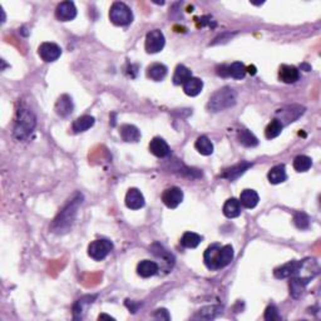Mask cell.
I'll return each instance as SVG.
<instances>
[{"mask_svg":"<svg viewBox=\"0 0 321 321\" xmlns=\"http://www.w3.org/2000/svg\"><path fill=\"white\" fill-rule=\"evenodd\" d=\"M82 203V196L77 195V198H73L72 201H69L68 205L61 211L58 216L56 217L54 222L52 225L53 232L57 234H63L67 232L73 225L74 220L77 216V211H78L79 205Z\"/></svg>","mask_w":321,"mask_h":321,"instance_id":"1","label":"cell"},{"mask_svg":"<svg viewBox=\"0 0 321 321\" xmlns=\"http://www.w3.org/2000/svg\"><path fill=\"white\" fill-rule=\"evenodd\" d=\"M35 124H37V118H35L34 113L29 108L21 107L20 109H18V113H16V121L15 126H14V137L19 141L28 138L33 132V129L35 128Z\"/></svg>","mask_w":321,"mask_h":321,"instance_id":"2","label":"cell"},{"mask_svg":"<svg viewBox=\"0 0 321 321\" xmlns=\"http://www.w3.org/2000/svg\"><path fill=\"white\" fill-rule=\"evenodd\" d=\"M236 93L229 87H224L211 95L207 108L210 112H221L236 104Z\"/></svg>","mask_w":321,"mask_h":321,"instance_id":"3","label":"cell"},{"mask_svg":"<svg viewBox=\"0 0 321 321\" xmlns=\"http://www.w3.org/2000/svg\"><path fill=\"white\" fill-rule=\"evenodd\" d=\"M109 19H111V21L114 25H128L133 20V13H132L131 8L127 4L116 1L111 6V10H109Z\"/></svg>","mask_w":321,"mask_h":321,"instance_id":"4","label":"cell"},{"mask_svg":"<svg viewBox=\"0 0 321 321\" xmlns=\"http://www.w3.org/2000/svg\"><path fill=\"white\" fill-rule=\"evenodd\" d=\"M113 250V243L108 240H95L88 246V255L95 261L104 260Z\"/></svg>","mask_w":321,"mask_h":321,"instance_id":"5","label":"cell"},{"mask_svg":"<svg viewBox=\"0 0 321 321\" xmlns=\"http://www.w3.org/2000/svg\"><path fill=\"white\" fill-rule=\"evenodd\" d=\"M164 43H166V39H164L163 33L158 29L151 30L146 37V50L150 54H155L163 49Z\"/></svg>","mask_w":321,"mask_h":321,"instance_id":"6","label":"cell"},{"mask_svg":"<svg viewBox=\"0 0 321 321\" xmlns=\"http://www.w3.org/2000/svg\"><path fill=\"white\" fill-rule=\"evenodd\" d=\"M38 54L44 62L52 63V62H56L62 56V49L56 43L47 42L40 44V47L38 48Z\"/></svg>","mask_w":321,"mask_h":321,"instance_id":"7","label":"cell"},{"mask_svg":"<svg viewBox=\"0 0 321 321\" xmlns=\"http://www.w3.org/2000/svg\"><path fill=\"white\" fill-rule=\"evenodd\" d=\"M162 201L168 208H177L183 201V191L179 187H169L162 193Z\"/></svg>","mask_w":321,"mask_h":321,"instance_id":"8","label":"cell"},{"mask_svg":"<svg viewBox=\"0 0 321 321\" xmlns=\"http://www.w3.org/2000/svg\"><path fill=\"white\" fill-rule=\"evenodd\" d=\"M303 265H304V261H296V260L290 261V262L285 263V265L275 269L274 275L276 279H286V277H291L300 271Z\"/></svg>","mask_w":321,"mask_h":321,"instance_id":"9","label":"cell"},{"mask_svg":"<svg viewBox=\"0 0 321 321\" xmlns=\"http://www.w3.org/2000/svg\"><path fill=\"white\" fill-rule=\"evenodd\" d=\"M56 16L61 21H71L77 16V8L73 1H62L56 9Z\"/></svg>","mask_w":321,"mask_h":321,"instance_id":"10","label":"cell"},{"mask_svg":"<svg viewBox=\"0 0 321 321\" xmlns=\"http://www.w3.org/2000/svg\"><path fill=\"white\" fill-rule=\"evenodd\" d=\"M232 260H234V247L231 245L221 246L215 261V269H224L231 263Z\"/></svg>","mask_w":321,"mask_h":321,"instance_id":"11","label":"cell"},{"mask_svg":"<svg viewBox=\"0 0 321 321\" xmlns=\"http://www.w3.org/2000/svg\"><path fill=\"white\" fill-rule=\"evenodd\" d=\"M279 78L281 82L286 83V84H292L300 79V72L296 67L282 64L279 69Z\"/></svg>","mask_w":321,"mask_h":321,"instance_id":"12","label":"cell"},{"mask_svg":"<svg viewBox=\"0 0 321 321\" xmlns=\"http://www.w3.org/2000/svg\"><path fill=\"white\" fill-rule=\"evenodd\" d=\"M126 206L131 210H140L145 206V197L137 188H131L126 195Z\"/></svg>","mask_w":321,"mask_h":321,"instance_id":"13","label":"cell"},{"mask_svg":"<svg viewBox=\"0 0 321 321\" xmlns=\"http://www.w3.org/2000/svg\"><path fill=\"white\" fill-rule=\"evenodd\" d=\"M150 151L153 156L158 158H164L169 155L171 150L166 141L160 137H155L150 143Z\"/></svg>","mask_w":321,"mask_h":321,"instance_id":"14","label":"cell"},{"mask_svg":"<svg viewBox=\"0 0 321 321\" xmlns=\"http://www.w3.org/2000/svg\"><path fill=\"white\" fill-rule=\"evenodd\" d=\"M250 167H252V163H250V162H241V163H237L235 166L230 167V168L225 169L221 177L229 179V181H235L240 176H242Z\"/></svg>","mask_w":321,"mask_h":321,"instance_id":"15","label":"cell"},{"mask_svg":"<svg viewBox=\"0 0 321 321\" xmlns=\"http://www.w3.org/2000/svg\"><path fill=\"white\" fill-rule=\"evenodd\" d=\"M73 100L68 94L61 95L56 103V112L61 117H68L73 112Z\"/></svg>","mask_w":321,"mask_h":321,"instance_id":"16","label":"cell"},{"mask_svg":"<svg viewBox=\"0 0 321 321\" xmlns=\"http://www.w3.org/2000/svg\"><path fill=\"white\" fill-rule=\"evenodd\" d=\"M304 113V108L300 105H291L287 107V109H280L276 112V116H280L279 121H286V122H294L300 117V114Z\"/></svg>","mask_w":321,"mask_h":321,"instance_id":"17","label":"cell"},{"mask_svg":"<svg viewBox=\"0 0 321 321\" xmlns=\"http://www.w3.org/2000/svg\"><path fill=\"white\" fill-rule=\"evenodd\" d=\"M119 133H121V137L124 142L136 143L141 140L140 129L136 126H132V124H123L121 127Z\"/></svg>","mask_w":321,"mask_h":321,"instance_id":"18","label":"cell"},{"mask_svg":"<svg viewBox=\"0 0 321 321\" xmlns=\"http://www.w3.org/2000/svg\"><path fill=\"white\" fill-rule=\"evenodd\" d=\"M313 277H296V279H291L290 280V294H291L292 298L298 299L299 296L301 295L305 290V286L311 281Z\"/></svg>","mask_w":321,"mask_h":321,"instance_id":"19","label":"cell"},{"mask_svg":"<svg viewBox=\"0 0 321 321\" xmlns=\"http://www.w3.org/2000/svg\"><path fill=\"white\" fill-rule=\"evenodd\" d=\"M157 272H158V265L151 260H143L137 265V274L140 275L141 277L147 279V277L155 276Z\"/></svg>","mask_w":321,"mask_h":321,"instance_id":"20","label":"cell"},{"mask_svg":"<svg viewBox=\"0 0 321 321\" xmlns=\"http://www.w3.org/2000/svg\"><path fill=\"white\" fill-rule=\"evenodd\" d=\"M222 211H224V215L227 219H236L241 215V203L236 198H229L225 202Z\"/></svg>","mask_w":321,"mask_h":321,"instance_id":"21","label":"cell"},{"mask_svg":"<svg viewBox=\"0 0 321 321\" xmlns=\"http://www.w3.org/2000/svg\"><path fill=\"white\" fill-rule=\"evenodd\" d=\"M203 88V82L201 80L200 78H190L187 80L186 83L183 84V92L186 93L188 97H196V95L200 94L202 92Z\"/></svg>","mask_w":321,"mask_h":321,"instance_id":"22","label":"cell"},{"mask_svg":"<svg viewBox=\"0 0 321 321\" xmlns=\"http://www.w3.org/2000/svg\"><path fill=\"white\" fill-rule=\"evenodd\" d=\"M167 76V67L160 63H155L147 68V77L151 80L160 82L163 80Z\"/></svg>","mask_w":321,"mask_h":321,"instance_id":"23","label":"cell"},{"mask_svg":"<svg viewBox=\"0 0 321 321\" xmlns=\"http://www.w3.org/2000/svg\"><path fill=\"white\" fill-rule=\"evenodd\" d=\"M240 203L245 208H255L257 206L260 197H258L257 192L253 190H243L240 196Z\"/></svg>","mask_w":321,"mask_h":321,"instance_id":"24","label":"cell"},{"mask_svg":"<svg viewBox=\"0 0 321 321\" xmlns=\"http://www.w3.org/2000/svg\"><path fill=\"white\" fill-rule=\"evenodd\" d=\"M267 178H269L270 183L272 184H279L286 181L287 174L284 164H277V166L272 167L267 173Z\"/></svg>","mask_w":321,"mask_h":321,"instance_id":"25","label":"cell"},{"mask_svg":"<svg viewBox=\"0 0 321 321\" xmlns=\"http://www.w3.org/2000/svg\"><path fill=\"white\" fill-rule=\"evenodd\" d=\"M190 78H192V72L187 68V67H184L183 64H178L176 71H174L172 80H173V83L176 85H183Z\"/></svg>","mask_w":321,"mask_h":321,"instance_id":"26","label":"cell"},{"mask_svg":"<svg viewBox=\"0 0 321 321\" xmlns=\"http://www.w3.org/2000/svg\"><path fill=\"white\" fill-rule=\"evenodd\" d=\"M221 245L219 243H213V245L208 246L207 250L205 251V255H203V261H205V265L208 270H212L215 271V260H216L217 252H219Z\"/></svg>","mask_w":321,"mask_h":321,"instance_id":"27","label":"cell"},{"mask_svg":"<svg viewBox=\"0 0 321 321\" xmlns=\"http://www.w3.org/2000/svg\"><path fill=\"white\" fill-rule=\"evenodd\" d=\"M94 117L92 116H82L77 118L73 123V131L76 133H80V132H85L89 128L94 126Z\"/></svg>","mask_w":321,"mask_h":321,"instance_id":"28","label":"cell"},{"mask_svg":"<svg viewBox=\"0 0 321 321\" xmlns=\"http://www.w3.org/2000/svg\"><path fill=\"white\" fill-rule=\"evenodd\" d=\"M202 241V237L195 232H184L181 237V245L186 248H196Z\"/></svg>","mask_w":321,"mask_h":321,"instance_id":"29","label":"cell"},{"mask_svg":"<svg viewBox=\"0 0 321 321\" xmlns=\"http://www.w3.org/2000/svg\"><path fill=\"white\" fill-rule=\"evenodd\" d=\"M282 128H284V124H282L281 122L279 121V119H277V118L272 119V121L270 122L269 126L266 127V129H265L266 138H267V140H272V138H276L277 136L281 135Z\"/></svg>","mask_w":321,"mask_h":321,"instance_id":"30","label":"cell"},{"mask_svg":"<svg viewBox=\"0 0 321 321\" xmlns=\"http://www.w3.org/2000/svg\"><path fill=\"white\" fill-rule=\"evenodd\" d=\"M195 147L201 155L203 156H210L213 153V145L206 136H201L197 138L195 143Z\"/></svg>","mask_w":321,"mask_h":321,"instance_id":"31","label":"cell"},{"mask_svg":"<svg viewBox=\"0 0 321 321\" xmlns=\"http://www.w3.org/2000/svg\"><path fill=\"white\" fill-rule=\"evenodd\" d=\"M292 166H294L295 171L306 172L311 168V166H313V160H311V158L308 157V156L301 155V156H298V157L294 160Z\"/></svg>","mask_w":321,"mask_h":321,"instance_id":"32","label":"cell"},{"mask_svg":"<svg viewBox=\"0 0 321 321\" xmlns=\"http://www.w3.org/2000/svg\"><path fill=\"white\" fill-rule=\"evenodd\" d=\"M239 141L245 147H256L258 145V140L247 129H243L239 133Z\"/></svg>","mask_w":321,"mask_h":321,"instance_id":"33","label":"cell"},{"mask_svg":"<svg viewBox=\"0 0 321 321\" xmlns=\"http://www.w3.org/2000/svg\"><path fill=\"white\" fill-rule=\"evenodd\" d=\"M246 76V67L241 62H235L229 66V77L234 79H242Z\"/></svg>","mask_w":321,"mask_h":321,"instance_id":"34","label":"cell"},{"mask_svg":"<svg viewBox=\"0 0 321 321\" xmlns=\"http://www.w3.org/2000/svg\"><path fill=\"white\" fill-rule=\"evenodd\" d=\"M93 299H95V296H84V298L79 299L76 303V305H74V316H76V318H82L80 314L83 313L85 306L90 305V304L93 303Z\"/></svg>","mask_w":321,"mask_h":321,"instance_id":"35","label":"cell"},{"mask_svg":"<svg viewBox=\"0 0 321 321\" xmlns=\"http://www.w3.org/2000/svg\"><path fill=\"white\" fill-rule=\"evenodd\" d=\"M294 224H295V226L298 229L306 230L310 226V219H309V216L305 212H299L294 217Z\"/></svg>","mask_w":321,"mask_h":321,"instance_id":"36","label":"cell"},{"mask_svg":"<svg viewBox=\"0 0 321 321\" xmlns=\"http://www.w3.org/2000/svg\"><path fill=\"white\" fill-rule=\"evenodd\" d=\"M265 320L267 321H275V320H281V316H280L279 310L275 305H269L265 310Z\"/></svg>","mask_w":321,"mask_h":321,"instance_id":"37","label":"cell"},{"mask_svg":"<svg viewBox=\"0 0 321 321\" xmlns=\"http://www.w3.org/2000/svg\"><path fill=\"white\" fill-rule=\"evenodd\" d=\"M153 316H155L156 319H160V320H162V319H164V320H169V319H171V316H169L168 311H167L166 309H158Z\"/></svg>","mask_w":321,"mask_h":321,"instance_id":"38","label":"cell"},{"mask_svg":"<svg viewBox=\"0 0 321 321\" xmlns=\"http://www.w3.org/2000/svg\"><path fill=\"white\" fill-rule=\"evenodd\" d=\"M246 72H248V73H250V74H252V76H255V74H256V68H255V67H248V68H246Z\"/></svg>","mask_w":321,"mask_h":321,"instance_id":"39","label":"cell"},{"mask_svg":"<svg viewBox=\"0 0 321 321\" xmlns=\"http://www.w3.org/2000/svg\"><path fill=\"white\" fill-rule=\"evenodd\" d=\"M99 320H103V319H108V320H114L113 318H112V316H109V315H105V314H102V315H99Z\"/></svg>","mask_w":321,"mask_h":321,"instance_id":"40","label":"cell"}]
</instances>
